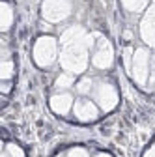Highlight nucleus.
<instances>
[{
    "instance_id": "nucleus-1",
    "label": "nucleus",
    "mask_w": 155,
    "mask_h": 157,
    "mask_svg": "<svg viewBox=\"0 0 155 157\" xmlns=\"http://www.w3.org/2000/svg\"><path fill=\"white\" fill-rule=\"evenodd\" d=\"M95 39L81 25L66 28L60 36V66L69 73H84L90 64V51H93Z\"/></svg>"
},
{
    "instance_id": "nucleus-2",
    "label": "nucleus",
    "mask_w": 155,
    "mask_h": 157,
    "mask_svg": "<svg viewBox=\"0 0 155 157\" xmlns=\"http://www.w3.org/2000/svg\"><path fill=\"white\" fill-rule=\"evenodd\" d=\"M32 56H34V62H36L37 67L49 69L58 60V41L52 36H41V37H37L36 43H34Z\"/></svg>"
},
{
    "instance_id": "nucleus-3",
    "label": "nucleus",
    "mask_w": 155,
    "mask_h": 157,
    "mask_svg": "<svg viewBox=\"0 0 155 157\" xmlns=\"http://www.w3.org/2000/svg\"><path fill=\"white\" fill-rule=\"evenodd\" d=\"M92 97H93V101L97 103V107H99L103 112L114 110L116 105H118V101H120V95H118L116 86H114L110 81H105V78H101V81H95L93 90H92Z\"/></svg>"
},
{
    "instance_id": "nucleus-4",
    "label": "nucleus",
    "mask_w": 155,
    "mask_h": 157,
    "mask_svg": "<svg viewBox=\"0 0 155 157\" xmlns=\"http://www.w3.org/2000/svg\"><path fill=\"white\" fill-rule=\"evenodd\" d=\"M149 64H151V52L146 47H138L133 52L131 62V77L138 86H146L149 78Z\"/></svg>"
},
{
    "instance_id": "nucleus-5",
    "label": "nucleus",
    "mask_w": 155,
    "mask_h": 157,
    "mask_svg": "<svg viewBox=\"0 0 155 157\" xmlns=\"http://www.w3.org/2000/svg\"><path fill=\"white\" fill-rule=\"evenodd\" d=\"M73 13L71 0H43L41 17L47 23H64Z\"/></svg>"
},
{
    "instance_id": "nucleus-6",
    "label": "nucleus",
    "mask_w": 155,
    "mask_h": 157,
    "mask_svg": "<svg viewBox=\"0 0 155 157\" xmlns=\"http://www.w3.org/2000/svg\"><path fill=\"white\" fill-rule=\"evenodd\" d=\"M112 64H114V47L107 37L99 36L92 51V66L95 69L105 71V69H110Z\"/></svg>"
},
{
    "instance_id": "nucleus-7",
    "label": "nucleus",
    "mask_w": 155,
    "mask_h": 157,
    "mask_svg": "<svg viewBox=\"0 0 155 157\" xmlns=\"http://www.w3.org/2000/svg\"><path fill=\"white\" fill-rule=\"evenodd\" d=\"M99 112H101V109L97 107V103L92 101V99H86V97L77 99L75 105H73V116L82 124L95 122L99 118Z\"/></svg>"
},
{
    "instance_id": "nucleus-8",
    "label": "nucleus",
    "mask_w": 155,
    "mask_h": 157,
    "mask_svg": "<svg viewBox=\"0 0 155 157\" xmlns=\"http://www.w3.org/2000/svg\"><path fill=\"white\" fill-rule=\"evenodd\" d=\"M140 37L144 39L146 45L155 49V0L146 10L142 21H140Z\"/></svg>"
},
{
    "instance_id": "nucleus-9",
    "label": "nucleus",
    "mask_w": 155,
    "mask_h": 157,
    "mask_svg": "<svg viewBox=\"0 0 155 157\" xmlns=\"http://www.w3.org/2000/svg\"><path fill=\"white\" fill-rule=\"evenodd\" d=\"M51 110L58 116H67L71 110H73V105H75V99L69 92H56L54 95H51Z\"/></svg>"
},
{
    "instance_id": "nucleus-10",
    "label": "nucleus",
    "mask_w": 155,
    "mask_h": 157,
    "mask_svg": "<svg viewBox=\"0 0 155 157\" xmlns=\"http://www.w3.org/2000/svg\"><path fill=\"white\" fill-rule=\"evenodd\" d=\"M77 84V78H75V73H69V71H64L56 77L54 81V88L58 92H67L69 88H73Z\"/></svg>"
},
{
    "instance_id": "nucleus-11",
    "label": "nucleus",
    "mask_w": 155,
    "mask_h": 157,
    "mask_svg": "<svg viewBox=\"0 0 155 157\" xmlns=\"http://www.w3.org/2000/svg\"><path fill=\"white\" fill-rule=\"evenodd\" d=\"M0 17H2V21H0V28H2V32H8L15 21V13L11 10V6L8 2H2V6H0Z\"/></svg>"
},
{
    "instance_id": "nucleus-12",
    "label": "nucleus",
    "mask_w": 155,
    "mask_h": 157,
    "mask_svg": "<svg viewBox=\"0 0 155 157\" xmlns=\"http://www.w3.org/2000/svg\"><path fill=\"white\" fill-rule=\"evenodd\" d=\"M122 6L129 13H142L144 10H148L149 0H122Z\"/></svg>"
},
{
    "instance_id": "nucleus-13",
    "label": "nucleus",
    "mask_w": 155,
    "mask_h": 157,
    "mask_svg": "<svg viewBox=\"0 0 155 157\" xmlns=\"http://www.w3.org/2000/svg\"><path fill=\"white\" fill-rule=\"evenodd\" d=\"M93 84H95V81L92 77H82L81 81H77V84H75V90H77V94L79 95H90L92 94V90H93Z\"/></svg>"
},
{
    "instance_id": "nucleus-14",
    "label": "nucleus",
    "mask_w": 155,
    "mask_h": 157,
    "mask_svg": "<svg viewBox=\"0 0 155 157\" xmlns=\"http://www.w3.org/2000/svg\"><path fill=\"white\" fill-rule=\"evenodd\" d=\"M13 73H15V64L9 58L2 60V64H0V78H2V81H9L13 77Z\"/></svg>"
},
{
    "instance_id": "nucleus-15",
    "label": "nucleus",
    "mask_w": 155,
    "mask_h": 157,
    "mask_svg": "<svg viewBox=\"0 0 155 157\" xmlns=\"http://www.w3.org/2000/svg\"><path fill=\"white\" fill-rule=\"evenodd\" d=\"M6 151H8V155H9V157H25V151L19 148L15 142L6 144Z\"/></svg>"
},
{
    "instance_id": "nucleus-16",
    "label": "nucleus",
    "mask_w": 155,
    "mask_h": 157,
    "mask_svg": "<svg viewBox=\"0 0 155 157\" xmlns=\"http://www.w3.org/2000/svg\"><path fill=\"white\" fill-rule=\"evenodd\" d=\"M67 157H90V151L86 148H81V146H75L67 151Z\"/></svg>"
},
{
    "instance_id": "nucleus-17",
    "label": "nucleus",
    "mask_w": 155,
    "mask_h": 157,
    "mask_svg": "<svg viewBox=\"0 0 155 157\" xmlns=\"http://www.w3.org/2000/svg\"><path fill=\"white\" fill-rule=\"evenodd\" d=\"M144 157H155V146H153V148H149V150H146Z\"/></svg>"
},
{
    "instance_id": "nucleus-18",
    "label": "nucleus",
    "mask_w": 155,
    "mask_h": 157,
    "mask_svg": "<svg viewBox=\"0 0 155 157\" xmlns=\"http://www.w3.org/2000/svg\"><path fill=\"white\" fill-rule=\"evenodd\" d=\"M2 92H4V94H8V92H9V82H8V81H4V82H2Z\"/></svg>"
},
{
    "instance_id": "nucleus-19",
    "label": "nucleus",
    "mask_w": 155,
    "mask_h": 157,
    "mask_svg": "<svg viewBox=\"0 0 155 157\" xmlns=\"http://www.w3.org/2000/svg\"><path fill=\"white\" fill-rule=\"evenodd\" d=\"M95 157H112V155H108V153H97Z\"/></svg>"
},
{
    "instance_id": "nucleus-20",
    "label": "nucleus",
    "mask_w": 155,
    "mask_h": 157,
    "mask_svg": "<svg viewBox=\"0 0 155 157\" xmlns=\"http://www.w3.org/2000/svg\"><path fill=\"white\" fill-rule=\"evenodd\" d=\"M2 157H9V155H8V151H6V150H4V153H2Z\"/></svg>"
}]
</instances>
